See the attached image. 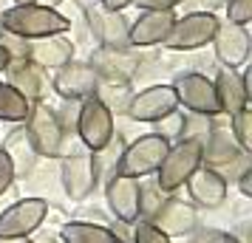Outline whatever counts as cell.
<instances>
[{"label": "cell", "mask_w": 252, "mask_h": 243, "mask_svg": "<svg viewBox=\"0 0 252 243\" xmlns=\"http://www.w3.org/2000/svg\"><path fill=\"white\" fill-rule=\"evenodd\" d=\"M26 59H32L37 68H63L65 62L74 59V43L65 34H54V37H43V40H29V51Z\"/></svg>", "instance_id": "obj_19"}, {"label": "cell", "mask_w": 252, "mask_h": 243, "mask_svg": "<svg viewBox=\"0 0 252 243\" xmlns=\"http://www.w3.org/2000/svg\"><path fill=\"white\" fill-rule=\"evenodd\" d=\"M3 153L9 156V162H12V167H14V175H29L34 170L37 159H40L37 150H34V144H32V139H29V133H26V128H14L12 133L6 136Z\"/></svg>", "instance_id": "obj_23"}, {"label": "cell", "mask_w": 252, "mask_h": 243, "mask_svg": "<svg viewBox=\"0 0 252 243\" xmlns=\"http://www.w3.org/2000/svg\"><path fill=\"white\" fill-rule=\"evenodd\" d=\"M99 6L108 12H125L127 6H133V0H99Z\"/></svg>", "instance_id": "obj_35"}, {"label": "cell", "mask_w": 252, "mask_h": 243, "mask_svg": "<svg viewBox=\"0 0 252 243\" xmlns=\"http://www.w3.org/2000/svg\"><path fill=\"white\" fill-rule=\"evenodd\" d=\"M218 28V17L213 12H190L184 17H176L170 34L164 37L161 46L170 51H195L207 46Z\"/></svg>", "instance_id": "obj_8"}, {"label": "cell", "mask_w": 252, "mask_h": 243, "mask_svg": "<svg viewBox=\"0 0 252 243\" xmlns=\"http://www.w3.org/2000/svg\"><path fill=\"white\" fill-rule=\"evenodd\" d=\"M14 3H37V0H14Z\"/></svg>", "instance_id": "obj_39"}, {"label": "cell", "mask_w": 252, "mask_h": 243, "mask_svg": "<svg viewBox=\"0 0 252 243\" xmlns=\"http://www.w3.org/2000/svg\"><path fill=\"white\" fill-rule=\"evenodd\" d=\"M198 167H201V141L179 139L176 144H170L167 156L161 159L159 170H156V184L170 195L176 189H182L184 181H187Z\"/></svg>", "instance_id": "obj_3"}, {"label": "cell", "mask_w": 252, "mask_h": 243, "mask_svg": "<svg viewBox=\"0 0 252 243\" xmlns=\"http://www.w3.org/2000/svg\"><path fill=\"white\" fill-rule=\"evenodd\" d=\"M77 136H80L82 147L91 153L105 150V144L114 139V113L105 108L96 96H88L82 99L80 108H77Z\"/></svg>", "instance_id": "obj_5"}, {"label": "cell", "mask_w": 252, "mask_h": 243, "mask_svg": "<svg viewBox=\"0 0 252 243\" xmlns=\"http://www.w3.org/2000/svg\"><path fill=\"white\" fill-rule=\"evenodd\" d=\"M51 88H54L65 102H82V99H88V96L96 93L99 77H96V71H94L88 62L71 59L63 68H57L54 80H51Z\"/></svg>", "instance_id": "obj_11"}, {"label": "cell", "mask_w": 252, "mask_h": 243, "mask_svg": "<svg viewBox=\"0 0 252 243\" xmlns=\"http://www.w3.org/2000/svg\"><path fill=\"white\" fill-rule=\"evenodd\" d=\"M0 26H3V34L20 37V40H43V37L65 34L71 28V20L51 6L14 3L12 9L0 14Z\"/></svg>", "instance_id": "obj_1"}, {"label": "cell", "mask_w": 252, "mask_h": 243, "mask_svg": "<svg viewBox=\"0 0 252 243\" xmlns=\"http://www.w3.org/2000/svg\"><path fill=\"white\" fill-rule=\"evenodd\" d=\"M130 243H173L159 226H153L150 220H136L130 232Z\"/></svg>", "instance_id": "obj_28"}, {"label": "cell", "mask_w": 252, "mask_h": 243, "mask_svg": "<svg viewBox=\"0 0 252 243\" xmlns=\"http://www.w3.org/2000/svg\"><path fill=\"white\" fill-rule=\"evenodd\" d=\"M182 122H184V116L179 113V110H173L170 116H164L161 122H156V133L164 136L167 141H170L173 136H179V139H182ZM170 144H173V141H170Z\"/></svg>", "instance_id": "obj_31"}, {"label": "cell", "mask_w": 252, "mask_h": 243, "mask_svg": "<svg viewBox=\"0 0 252 243\" xmlns=\"http://www.w3.org/2000/svg\"><path fill=\"white\" fill-rule=\"evenodd\" d=\"M0 243H34V241H29V238H0Z\"/></svg>", "instance_id": "obj_37"}, {"label": "cell", "mask_w": 252, "mask_h": 243, "mask_svg": "<svg viewBox=\"0 0 252 243\" xmlns=\"http://www.w3.org/2000/svg\"><path fill=\"white\" fill-rule=\"evenodd\" d=\"M9 51H6V46H3V43H0V74H3V71H6V65H9Z\"/></svg>", "instance_id": "obj_36"}, {"label": "cell", "mask_w": 252, "mask_h": 243, "mask_svg": "<svg viewBox=\"0 0 252 243\" xmlns=\"http://www.w3.org/2000/svg\"><path fill=\"white\" fill-rule=\"evenodd\" d=\"M99 80H108V82H122L125 85L139 68V59L127 51V48H102L91 54V62H88Z\"/></svg>", "instance_id": "obj_16"}, {"label": "cell", "mask_w": 252, "mask_h": 243, "mask_svg": "<svg viewBox=\"0 0 252 243\" xmlns=\"http://www.w3.org/2000/svg\"><path fill=\"white\" fill-rule=\"evenodd\" d=\"M190 243H244L235 232H224V229H195L193 241Z\"/></svg>", "instance_id": "obj_29"}, {"label": "cell", "mask_w": 252, "mask_h": 243, "mask_svg": "<svg viewBox=\"0 0 252 243\" xmlns=\"http://www.w3.org/2000/svg\"><path fill=\"white\" fill-rule=\"evenodd\" d=\"M164 201H167V192L156 181L139 184V220H150L153 223V218H156V212L161 209Z\"/></svg>", "instance_id": "obj_26"}, {"label": "cell", "mask_w": 252, "mask_h": 243, "mask_svg": "<svg viewBox=\"0 0 252 243\" xmlns=\"http://www.w3.org/2000/svg\"><path fill=\"white\" fill-rule=\"evenodd\" d=\"M142 12H173L182 0H133Z\"/></svg>", "instance_id": "obj_33"}, {"label": "cell", "mask_w": 252, "mask_h": 243, "mask_svg": "<svg viewBox=\"0 0 252 243\" xmlns=\"http://www.w3.org/2000/svg\"><path fill=\"white\" fill-rule=\"evenodd\" d=\"M48 218L46 198H20L0 212V238H32Z\"/></svg>", "instance_id": "obj_9"}, {"label": "cell", "mask_w": 252, "mask_h": 243, "mask_svg": "<svg viewBox=\"0 0 252 243\" xmlns=\"http://www.w3.org/2000/svg\"><path fill=\"white\" fill-rule=\"evenodd\" d=\"M60 181L71 201H85L94 195L99 184V156L91 150H74L63 156L60 164Z\"/></svg>", "instance_id": "obj_4"}, {"label": "cell", "mask_w": 252, "mask_h": 243, "mask_svg": "<svg viewBox=\"0 0 252 243\" xmlns=\"http://www.w3.org/2000/svg\"><path fill=\"white\" fill-rule=\"evenodd\" d=\"M29 139L34 144L37 156H46V159H57L63 153V139H65V130L60 125L57 110H51L46 102H32V110L23 122Z\"/></svg>", "instance_id": "obj_6"}, {"label": "cell", "mask_w": 252, "mask_h": 243, "mask_svg": "<svg viewBox=\"0 0 252 243\" xmlns=\"http://www.w3.org/2000/svg\"><path fill=\"white\" fill-rule=\"evenodd\" d=\"M252 20V0H227V23L247 26Z\"/></svg>", "instance_id": "obj_30"}, {"label": "cell", "mask_w": 252, "mask_h": 243, "mask_svg": "<svg viewBox=\"0 0 252 243\" xmlns=\"http://www.w3.org/2000/svg\"><path fill=\"white\" fill-rule=\"evenodd\" d=\"M241 153H244V150L235 144L232 133H224L221 128H213V130H210V136L201 141V164L213 167V170L227 167L229 162H235V159H238Z\"/></svg>", "instance_id": "obj_22"}, {"label": "cell", "mask_w": 252, "mask_h": 243, "mask_svg": "<svg viewBox=\"0 0 252 243\" xmlns=\"http://www.w3.org/2000/svg\"><path fill=\"white\" fill-rule=\"evenodd\" d=\"M235 181H238L241 195H244V198H250V195H252V167H247V170H244V173H241L238 178H235Z\"/></svg>", "instance_id": "obj_34"}, {"label": "cell", "mask_w": 252, "mask_h": 243, "mask_svg": "<svg viewBox=\"0 0 252 243\" xmlns=\"http://www.w3.org/2000/svg\"><path fill=\"white\" fill-rule=\"evenodd\" d=\"M153 226H159L167 238H182V235H193L195 226H198V215H195V207L187 204L182 198H170L161 204V209L153 218Z\"/></svg>", "instance_id": "obj_17"}, {"label": "cell", "mask_w": 252, "mask_h": 243, "mask_svg": "<svg viewBox=\"0 0 252 243\" xmlns=\"http://www.w3.org/2000/svg\"><path fill=\"white\" fill-rule=\"evenodd\" d=\"M170 150V141L159 136V133H145L127 144L122 156L116 159V170L114 173L127 175V178H148V175H156L161 159Z\"/></svg>", "instance_id": "obj_2"}, {"label": "cell", "mask_w": 252, "mask_h": 243, "mask_svg": "<svg viewBox=\"0 0 252 243\" xmlns=\"http://www.w3.org/2000/svg\"><path fill=\"white\" fill-rule=\"evenodd\" d=\"M173 91H176L179 108L190 110V113L210 116V119H216V116L221 113L213 80H207L204 74H195V71H182V74H176Z\"/></svg>", "instance_id": "obj_7"}, {"label": "cell", "mask_w": 252, "mask_h": 243, "mask_svg": "<svg viewBox=\"0 0 252 243\" xmlns=\"http://www.w3.org/2000/svg\"><path fill=\"white\" fill-rule=\"evenodd\" d=\"M213 48L216 57L224 68H241L250 59V48H252V37L247 26L238 23H218L216 34H213Z\"/></svg>", "instance_id": "obj_12"}, {"label": "cell", "mask_w": 252, "mask_h": 243, "mask_svg": "<svg viewBox=\"0 0 252 243\" xmlns=\"http://www.w3.org/2000/svg\"><path fill=\"white\" fill-rule=\"evenodd\" d=\"M0 37H3V26H0Z\"/></svg>", "instance_id": "obj_40"}, {"label": "cell", "mask_w": 252, "mask_h": 243, "mask_svg": "<svg viewBox=\"0 0 252 243\" xmlns=\"http://www.w3.org/2000/svg\"><path fill=\"white\" fill-rule=\"evenodd\" d=\"M184 187H187L190 201L198 204V207H204V209H218L227 201V178L218 173V170L207 167V164H201V167L184 181Z\"/></svg>", "instance_id": "obj_14"}, {"label": "cell", "mask_w": 252, "mask_h": 243, "mask_svg": "<svg viewBox=\"0 0 252 243\" xmlns=\"http://www.w3.org/2000/svg\"><path fill=\"white\" fill-rule=\"evenodd\" d=\"M229 133L244 153H252V110L244 108L235 116H229Z\"/></svg>", "instance_id": "obj_27"}, {"label": "cell", "mask_w": 252, "mask_h": 243, "mask_svg": "<svg viewBox=\"0 0 252 243\" xmlns=\"http://www.w3.org/2000/svg\"><path fill=\"white\" fill-rule=\"evenodd\" d=\"M173 110H179L173 85H150L145 91L133 93L125 108V113L133 122H145V125H156L164 116H170Z\"/></svg>", "instance_id": "obj_10"}, {"label": "cell", "mask_w": 252, "mask_h": 243, "mask_svg": "<svg viewBox=\"0 0 252 243\" xmlns=\"http://www.w3.org/2000/svg\"><path fill=\"white\" fill-rule=\"evenodd\" d=\"M105 201H108V209L114 212L116 220L133 226L139 220V178L114 173L105 187Z\"/></svg>", "instance_id": "obj_13"}, {"label": "cell", "mask_w": 252, "mask_h": 243, "mask_svg": "<svg viewBox=\"0 0 252 243\" xmlns=\"http://www.w3.org/2000/svg\"><path fill=\"white\" fill-rule=\"evenodd\" d=\"M88 20H91V31L96 40L102 43V48H127V20L122 12H108L102 6L88 9Z\"/></svg>", "instance_id": "obj_21"}, {"label": "cell", "mask_w": 252, "mask_h": 243, "mask_svg": "<svg viewBox=\"0 0 252 243\" xmlns=\"http://www.w3.org/2000/svg\"><path fill=\"white\" fill-rule=\"evenodd\" d=\"M213 88H216V99H218L221 113H227V116H235L238 110L250 108V102H252V96L247 91L244 80H241L238 68H221L218 77L213 80Z\"/></svg>", "instance_id": "obj_20"}, {"label": "cell", "mask_w": 252, "mask_h": 243, "mask_svg": "<svg viewBox=\"0 0 252 243\" xmlns=\"http://www.w3.org/2000/svg\"><path fill=\"white\" fill-rule=\"evenodd\" d=\"M60 241L63 243H122L108 226L94 223V220H68V223H63Z\"/></svg>", "instance_id": "obj_24"}, {"label": "cell", "mask_w": 252, "mask_h": 243, "mask_svg": "<svg viewBox=\"0 0 252 243\" xmlns=\"http://www.w3.org/2000/svg\"><path fill=\"white\" fill-rule=\"evenodd\" d=\"M34 243H57V241H54V238H51V235H40V238H37Z\"/></svg>", "instance_id": "obj_38"}, {"label": "cell", "mask_w": 252, "mask_h": 243, "mask_svg": "<svg viewBox=\"0 0 252 243\" xmlns=\"http://www.w3.org/2000/svg\"><path fill=\"white\" fill-rule=\"evenodd\" d=\"M14 178H17V175H14V167H12V162H9V156L0 150V195L14 184Z\"/></svg>", "instance_id": "obj_32"}, {"label": "cell", "mask_w": 252, "mask_h": 243, "mask_svg": "<svg viewBox=\"0 0 252 243\" xmlns=\"http://www.w3.org/2000/svg\"><path fill=\"white\" fill-rule=\"evenodd\" d=\"M6 77H9V85H12L17 93H23L29 102H43L48 88L46 71L37 68L32 59H9L6 65Z\"/></svg>", "instance_id": "obj_18"}, {"label": "cell", "mask_w": 252, "mask_h": 243, "mask_svg": "<svg viewBox=\"0 0 252 243\" xmlns=\"http://www.w3.org/2000/svg\"><path fill=\"white\" fill-rule=\"evenodd\" d=\"M29 110H32V102L23 93H17L9 82H0V122L23 125Z\"/></svg>", "instance_id": "obj_25"}, {"label": "cell", "mask_w": 252, "mask_h": 243, "mask_svg": "<svg viewBox=\"0 0 252 243\" xmlns=\"http://www.w3.org/2000/svg\"><path fill=\"white\" fill-rule=\"evenodd\" d=\"M176 14L173 12H142L127 26V46L148 48V46H161L164 37L170 34Z\"/></svg>", "instance_id": "obj_15"}]
</instances>
